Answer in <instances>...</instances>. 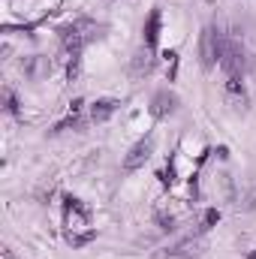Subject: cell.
Here are the masks:
<instances>
[{"label":"cell","mask_w":256,"mask_h":259,"mask_svg":"<svg viewBox=\"0 0 256 259\" xmlns=\"http://www.w3.org/2000/svg\"><path fill=\"white\" fill-rule=\"evenodd\" d=\"M157 36H160V9H154L148 15V24H145V46H148V52L157 49Z\"/></svg>","instance_id":"obj_5"},{"label":"cell","mask_w":256,"mask_h":259,"mask_svg":"<svg viewBox=\"0 0 256 259\" xmlns=\"http://www.w3.org/2000/svg\"><path fill=\"white\" fill-rule=\"evenodd\" d=\"M66 223L75 229V226H88V211L81 208V202L78 199H72V196H66Z\"/></svg>","instance_id":"obj_4"},{"label":"cell","mask_w":256,"mask_h":259,"mask_svg":"<svg viewBox=\"0 0 256 259\" xmlns=\"http://www.w3.org/2000/svg\"><path fill=\"white\" fill-rule=\"evenodd\" d=\"M199 55H202V66H205V69H211V66H214V61L220 58V42H217V33H214V27H205V30H202Z\"/></svg>","instance_id":"obj_1"},{"label":"cell","mask_w":256,"mask_h":259,"mask_svg":"<svg viewBox=\"0 0 256 259\" xmlns=\"http://www.w3.org/2000/svg\"><path fill=\"white\" fill-rule=\"evenodd\" d=\"M115 109H118V103H115V100H100V103H94L91 118H94L97 124H103V121H109V118L115 115Z\"/></svg>","instance_id":"obj_6"},{"label":"cell","mask_w":256,"mask_h":259,"mask_svg":"<svg viewBox=\"0 0 256 259\" xmlns=\"http://www.w3.org/2000/svg\"><path fill=\"white\" fill-rule=\"evenodd\" d=\"M244 199H247V202H244V208H256V187H253V193H247Z\"/></svg>","instance_id":"obj_8"},{"label":"cell","mask_w":256,"mask_h":259,"mask_svg":"<svg viewBox=\"0 0 256 259\" xmlns=\"http://www.w3.org/2000/svg\"><path fill=\"white\" fill-rule=\"evenodd\" d=\"M151 154H154V139L148 136V139H142L139 145H133V148H130V154L124 157V169H127V172H133V169L145 166Z\"/></svg>","instance_id":"obj_2"},{"label":"cell","mask_w":256,"mask_h":259,"mask_svg":"<svg viewBox=\"0 0 256 259\" xmlns=\"http://www.w3.org/2000/svg\"><path fill=\"white\" fill-rule=\"evenodd\" d=\"M217 220H220V214H217V211H208V214H205V229H208L211 223H217Z\"/></svg>","instance_id":"obj_7"},{"label":"cell","mask_w":256,"mask_h":259,"mask_svg":"<svg viewBox=\"0 0 256 259\" xmlns=\"http://www.w3.org/2000/svg\"><path fill=\"white\" fill-rule=\"evenodd\" d=\"M175 103H178V100H175L169 91H160V94L154 97V103H151V115H154V118H166V115L175 112Z\"/></svg>","instance_id":"obj_3"}]
</instances>
